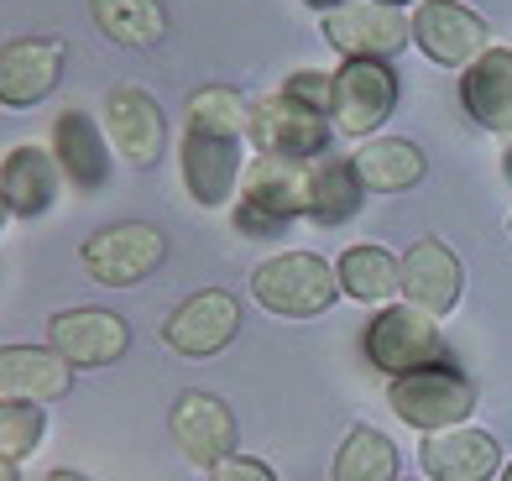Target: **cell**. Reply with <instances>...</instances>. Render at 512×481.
I'll use <instances>...</instances> for the list:
<instances>
[{
	"instance_id": "obj_1",
	"label": "cell",
	"mask_w": 512,
	"mask_h": 481,
	"mask_svg": "<svg viewBox=\"0 0 512 481\" xmlns=\"http://www.w3.org/2000/svg\"><path fill=\"white\" fill-rule=\"evenodd\" d=\"M251 299L267 314L314 319L340 299V278L324 257H314V251H277V257H267L251 272Z\"/></svg>"
},
{
	"instance_id": "obj_2",
	"label": "cell",
	"mask_w": 512,
	"mask_h": 481,
	"mask_svg": "<svg viewBox=\"0 0 512 481\" xmlns=\"http://www.w3.org/2000/svg\"><path fill=\"white\" fill-rule=\"evenodd\" d=\"M366 361L387 377H408L424 372V366H439L445 356V335H439V319L413 309V304H382V314H371V325L361 335Z\"/></svg>"
},
{
	"instance_id": "obj_3",
	"label": "cell",
	"mask_w": 512,
	"mask_h": 481,
	"mask_svg": "<svg viewBox=\"0 0 512 481\" xmlns=\"http://www.w3.org/2000/svg\"><path fill=\"white\" fill-rule=\"evenodd\" d=\"M387 403L403 424L439 434V429H455L476 414V382L455 372V366H424V372H408V377H392L387 387Z\"/></svg>"
},
{
	"instance_id": "obj_4",
	"label": "cell",
	"mask_w": 512,
	"mask_h": 481,
	"mask_svg": "<svg viewBox=\"0 0 512 481\" xmlns=\"http://www.w3.org/2000/svg\"><path fill=\"white\" fill-rule=\"evenodd\" d=\"M398 110V74L382 58H345L335 68V100H330V126L351 142H371L382 121Z\"/></svg>"
},
{
	"instance_id": "obj_5",
	"label": "cell",
	"mask_w": 512,
	"mask_h": 481,
	"mask_svg": "<svg viewBox=\"0 0 512 481\" xmlns=\"http://www.w3.org/2000/svg\"><path fill=\"white\" fill-rule=\"evenodd\" d=\"M162 257H168V241L147 220L105 225V231H95L84 241V272L105 288H136L162 267Z\"/></svg>"
},
{
	"instance_id": "obj_6",
	"label": "cell",
	"mask_w": 512,
	"mask_h": 481,
	"mask_svg": "<svg viewBox=\"0 0 512 481\" xmlns=\"http://www.w3.org/2000/svg\"><path fill=\"white\" fill-rule=\"evenodd\" d=\"M330 116H319V110L298 105L293 95H262L251 100V142L272 152V157H298V163H319L324 147H330Z\"/></svg>"
},
{
	"instance_id": "obj_7",
	"label": "cell",
	"mask_w": 512,
	"mask_h": 481,
	"mask_svg": "<svg viewBox=\"0 0 512 481\" xmlns=\"http://www.w3.org/2000/svg\"><path fill=\"white\" fill-rule=\"evenodd\" d=\"M324 42L340 53V58H398L413 27L398 6H382V0H345L340 11L324 16Z\"/></svg>"
},
{
	"instance_id": "obj_8",
	"label": "cell",
	"mask_w": 512,
	"mask_h": 481,
	"mask_svg": "<svg viewBox=\"0 0 512 481\" xmlns=\"http://www.w3.org/2000/svg\"><path fill=\"white\" fill-rule=\"evenodd\" d=\"M408 27H413L418 53L445 68H471L486 53V37H492L486 21L471 6H460V0H418Z\"/></svg>"
},
{
	"instance_id": "obj_9",
	"label": "cell",
	"mask_w": 512,
	"mask_h": 481,
	"mask_svg": "<svg viewBox=\"0 0 512 481\" xmlns=\"http://www.w3.org/2000/svg\"><path fill=\"white\" fill-rule=\"evenodd\" d=\"M105 142L121 152L126 168H152L162 147H168V121L162 105L152 100V89L142 84H121L105 95Z\"/></svg>"
},
{
	"instance_id": "obj_10",
	"label": "cell",
	"mask_w": 512,
	"mask_h": 481,
	"mask_svg": "<svg viewBox=\"0 0 512 481\" xmlns=\"http://www.w3.org/2000/svg\"><path fill=\"white\" fill-rule=\"evenodd\" d=\"M178 163H183V194L204 210H225L236 204L241 194V142L230 136H209V131H183V147H178Z\"/></svg>"
},
{
	"instance_id": "obj_11",
	"label": "cell",
	"mask_w": 512,
	"mask_h": 481,
	"mask_svg": "<svg viewBox=\"0 0 512 481\" xmlns=\"http://www.w3.org/2000/svg\"><path fill=\"white\" fill-rule=\"evenodd\" d=\"M173 429V445L183 450V461L199 466V471H215L220 461L236 455V414L215 398V393H183L168 414Z\"/></svg>"
},
{
	"instance_id": "obj_12",
	"label": "cell",
	"mask_w": 512,
	"mask_h": 481,
	"mask_svg": "<svg viewBox=\"0 0 512 481\" xmlns=\"http://www.w3.org/2000/svg\"><path fill=\"white\" fill-rule=\"evenodd\" d=\"M48 346L74 366H110V361H121L126 346H131V330H126V319L115 314V309H63L48 319Z\"/></svg>"
},
{
	"instance_id": "obj_13",
	"label": "cell",
	"mask_w": 512,
	"mask_h": 481,
	"mask_svg": "<svg viewBox=\"0 0 512 481\" xmlns=\"http://www.w3.org/2000/svg\"><path fill=\"white\" fill-rule=\"evenodd\" d=\"M236 330H241V309H236V299H230L225 288H204V293L183 299V304L168 314V325H162V340H168V351L189 356V361H204V356L225 351Z\"/></svg>"
},
{
	"instance_id": "obj_14",
	"label": "cell",
	"mask_w": 512,
	"mask_h": 481,
	"mask_svg": "<svg viewBox=\"0 0 512 481\" xmlns=\"http://www.w3.org/2000/svg\"><path fill=\"white\" fill-rule=\"evenodd\" d=\"M460 283H465L460 257H455L445 241H434V236H418L398 257V293H403L413 309H424L434 319L450 314L460 304Z\"/></svg>"
},
{
	"instance_id": "obj_15",
	"label": "cell",
	"mask_w": 512,
	"mask_h": 481,
	"mask_svg": "<svg viewBox=\"0 0 512 481\" xmlns=\"http://www.w3.org/2000/svg\"><path fill=\"white\" fill-rule=\"evenodd\" d=\"M63 42L58 37H16L0 48V105L27 110L42 105L63 79Z\"/></svg>"
},
{
	"instance_id": "obj_16",
	"label": "cell",
	"mask_w": 512,
	"mask_h": 481,
	"mask_svg": "<svg viewBox=\"0 0 512 481\" xmlns=\"http://www.w3.org/2000/svg\"><path fill=\"white\" fill-rule=\"evenodd\" d=\"M309 178H314V163H298V157H272V152H256L251 163L241 168V194L246 204L267 210L272 220H304L309 215Z\"/></svg>"
},
{
	"instance_id": "obj_17",
	"label": "cell",
	"mask_w": 512,
	"mask_h": 481,
	"mask_svg": "<svg viewBox=\"0 0 512 481\" xmlns=\"http://www.w3.org/2000/svg\"><path fill=\"white\" fill-rule=\"evenodd\" d=\"M418 466L429 481H492L502 471V445L476 424H455L418 445Z\"/></svg>"
},
{
	"instance_id": "obj_18",
	"label": "cell",
	"mask_w": 512,
	"mask_h": 481,
	"mask_svg": "<svg viewBox=\"0 0 512 481\" xmlns=\"http://www.w3.org/2000/svg\"><path fill=\"white\" fill-rule=\"evenodd\" d=\"M58 157L53 147H37V142H21L0 157V194H6L11 215L32 220V215H48L53 199H58Z\"/></svg>"
},
{
	"instance_id": "obj_19",
	"label": "cell",
	"mask_w": 512,
	"mask_h": 481,
	"mask_svg": "<svg viewBox=\"0 0 512 481\" xmlns=\"http://www.w3.org/2000/svg\"><path fill=\"white\" fill-rule=\"evenodd\" d=\"M460 105L476 126L512 136V48H486L471 68H460Z\"/></svg>"
},
{
	"instance_id": "obj_20",
	"label": "cell",
	"mask_w": 512,
	"mask_h": 481,
	"mask_svg": "<svg viewBox=\"0 0 512 481\" xmlns=\"http://www.w3.org/2000/svg\"><path fill=\"white\" fill-rule=\"evenodd\" d=\"M74 387V366L53 346H0V398L53 403Z\"/></svg>"
},
{
	"instance_id": "obj_21",
	"label": "cell",
	"mask_w": 512,
	"mask_h": 481,
	"mask_svg": "<svg viewBox=\"0 0 512 481\" xmlns=\"http://www.w3.org/2000/svg\"><path fill=\"white\" fill-rule=\"evenodd\" d=\"M53 157L74 189H100L110 173V142H105L100 121L84 116V110H63L53 121Z\"/></svg>"
},
{
	"instance_id": "obj_22",
	"label": "cell",
	"mask_w": 512,
	"mask_h": 481,
	"mask_svg": "<svg viewBox=\"0 0 512 481\" xmlns=\"http://www.w3.org/2000/svg\"><path fill=\"white\" fill-rule=\"evenodd\" d=\"M351 168H356L366 194H403L429 173L424 152H418V142H408V136H371V142L356 147Z\"/></svg>"
},
{
	"instance_id": "obj_23",
	"label": "cell",
	"mask_w": 512,
	"mask_h": 481,
	"mask_svg": "<svg viewBox=\"0 0 512 481\" xmlns=\"http://www.w3.org/2000/svg\"><path fill=\"white\" fill-rule=\"evenodd\" d=\"M335 278H340V293H351L356 304H392V293H398V262H392V251L361 241V246L340 251Z\"/></svg>"
},
{
	"instance_id": "obj_24",
	"label": "cell",
	"mask_w": 512,
	"mask_h": 481,
	"mask_svg": "<svg viewBox=\"0 0 512 481\" xmlns=\"http://www.w3.org/2000/svg\"><path fill=\"white\" fill-rule=\"evenodd\" d=\"M89 16L95 27L121 42V48H152V42L168 37V11L162 0H89Z\"/></svg>"
},
{
	"instance_id": "obj_25",
	"label": "cell",
	"mask_w": 512,
	"mask_h": 481,
	"mask_svg": "<svg viewBox=\"0 0 512 481\" xmlns=\"http://www.w3.org/2000/svg\"><path fill=\"white\" fill-rule=\"evenodd\" d=\"M361 199H366V189H361L356 168L345 163V157H319L314 178H309V220L345 225V220H356Z\"/></svg>"
},
{
	"instance_id": "obj_26",
	"label": "cell",
	"mask_w": 512,
	"mask_h": 481,
	"mask_svg": "<svg viewBox=\"0 0 512 481\" xmlns=\"http://www.w3.org/2000/svg\"><path fill=\"white\" fill-rule=\"evenodd\" d=\"M330 481H398V445H392L382 429L356 424L335 450Z\"/></svg>"
},
{
	"instance_id": "obj_27",
	"label": "cell",
	"mask_w": 512,
	"mask_h": 481,
	"mask_svg": "<svg viewBox=\"0 0 512 481\" xmlns=\"http://www.w3.org/2000/svg\"><path fill=\"white\" fill-rule=\"evenodd\" d=\"M189 131H209V136H230L241 142L251 131V100L241 89H225V84H209L189 100Z\"/></svg>"
},
{
	"instance_id": "obj_28",
	"label": "cell",
	"mask_w": 512,
	"mask_h": 481,
	"mask_svg": "<svg viewBox=\"0 0 512 481\" xmlns=\"http://www.w3.org/2000/svg\"><path fill=\"white\" fill-rule=\"evenodd\" d=\"M42 434H48V419H42V403L27 398H0V461H32Z\"/></svg>"
},
{
	"instance_id": "obj_29",
	"label": "cell",
	"mask_w": 512,
	"mask_h": 481,
	"mask_svg": "<svg viewBox=\"0 0 512 481\" xmlns=\"http://www.w3.org/2000/svg\"><path fill=\"white\" fill-rule=\"evenodd\" d=\"M283 95H293L298 105L319 110V116H330V100H335V74H319V68H298V74H288Z\"/></svg>"
},
{
	"instance_id": "obj_30",
	"label": "cell",
	"mask_w": 512,
	"mask_h": 481,
	"mask_svg": "<svg viewBox=\"0 0 512 481\" xmlns=\"http://www.w3.org/2000/svg\"><path fill=\"white\" fill-rule=\"evenodd\" d=\"M209 481H277V471L267 461H256V455H230L209 471Z\"/></svg>"
},
{
	"instance_id": "obj_31",
	"label": "cell",
	"mask_w": 512,
	"mask_h": 481,
	"mask_svg": "<svg viewBox=\"0 0 512 481\" xmlns=\"http://www.w3.org/2000/svg\"><path fill=\"white\" fill-rule=\"evenodd\" d=\"M236 231H241V236H283L288 225H283V220H272L267 210H256V204L236 199Z\"/></svg>"
},
{
	"instance_id": "obj_32",
	"label": "cell",
	"mask_w": 512,
	"mask_h": 481,
	"mask_svg": "<svg viewBox=\"0 0 512 481\" xmlns=\"http://www.w3.org/2000/svg\"><path fill=\"white\" fill-rule=\"evenodd\" d=\"M304 6H309V11H324V16H330V11H340V6H345V0H304Z\"/></svg>"
},
{
	"instance_id": "obj_33",
	"label": "cell",
	"mask_w": 512,
	"mask_h": 481,
	"mask_svg": "<svg viewBox=\"0 0 512 481\" xmlns=\"http://www.w3.org/2000/svg\"><path fill=\"white\" fill-rule=\"evenodd\" d=\"M502 173H507V183H512V136H507V147H502Z\"/></svg>"
},
{
	"instance_id": "obj_34",
	"label": "cell",
	"mask_w": 512,
	"mask_h": 481,
	"mask_svg": "<svg viewBox=\"0 0 512 481\" xmlns=\"http://www.w3.org/2000/svg\"><path fill=\"white\" fill-rule=\"evenodd\" d=\"M42 481H84V476H79V471H48Z\"/></svg>"
},
{
	"instance_id": "obj_35",
	"label": "cell",
	"mask_w": 512,
	"mask_h": 481,
	"mask_svg": "<svg viewBox=\"0 0 512 481\" xmlns=\"http://www.w3.org/2000/svg\"><path fill=\"white\" fill-rule=\"evenodd\" d=\"M0 481H16V466L11 461H0Z\"/></svg>"
},
{
	"instance_id": "obj_36",
	"label": "cell",
	"mask_w": 512,
	"mask_h": 481,
	"mask_svg": "<svg viewBox=\"0 0 512 481\" xmlns=\"http://www.w3.org/2000/svg\"><path fill=\"white\" fill-rule=\"evenodd\" d=\"M6 215H11V204H6V194H0V225H6Z\"/></svg>"
},
{
	"instance_id": "obj_37",
	"label": "cell",
	"mask_w": 512,
	"mask_h": 481,
	"mask_svg": "<svg viewBox=\"0 0 512 481\" xmlns=\"http://www.w3.org/2000/svg\"><path fill=\"white\" fill-rule=\"evenodd\" d=\"M502 481H512V461H507V466H502Z\"/></svg>"
},
{
	"instance_id": "obj_38",
	"label": "cell",
	"mask_w": 512,
	"mask_h": 481,
	"mask_svg": "<svg viewBox=\"0 0 512 481\" xmlns=\"http://www.w3.org/2000/svg\"><path fill=\"white\" fill-rule=\"evenodd\" d=\"M382 6H408V0H382Z\"/></svg>"
},
{
	"instance_id": "obj_39",
	"label": "cell",
	"mask_w": 512,
	"mask_h": 481,
	"mask_svg": "<svg viewBox=\"0 0 512 481\" xmlns=\"http://www.w3.org/2000/svg\"><path fill=\"white\" fill-rule=\"evenodd\" d=\"M507 225H512V220H507Z\"/></svg>"
}]
</instances>
